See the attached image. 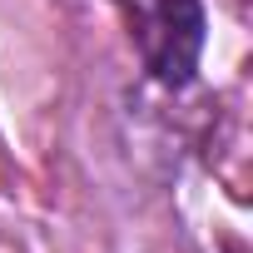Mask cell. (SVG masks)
<instances>
[{
  "label": "cell",
  "instance_id": "6da1fadb",
  "mask_svg": "<svg viewBox=\"0 0 253 253\" xmlns=\"http://www.w3.org/2000/svg\"><path fill=\"white\" fill-rule=\"evenodd\" d=\"M119 10L129 20V40L154 84L164 89L194 84L209 40L204 0H119Z\"/></svg>",
  "mask_w": 253,
  "mask_h": 253
}]
</instances>
